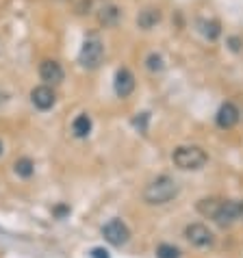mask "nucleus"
I'll use <instances>...</instances> for the list:
<instances>
[{"label":"nucleus","mask_w":243,"mask_h":258,"mask_svg":"<svg viewBox=\"0 0 243 258\" xmlns=\"http://www.w3.org/2000/svg\"><path fill=\"white\" fill-rule=\"evenodd\" d=\"M135 91V76L128 68H119L115 74V94L119 98H128Z\"/></svg>","instance_id":"nucleus-10"},{"label":"nucleus","mask_w":243,"mask_h":258,"mask_svg":"<svg viewBox=\"0 0 243 258\" xmlns=\"http://www.w3.org/2000/svg\"><path fill=\"white\" fill-rule=\"evenodd\" d=\"M91 258H111L109 252H106L104 247H94L91 249Z\"/></svg>","instance_id":"nucleus-19"},{"label":"nucleus","mask_w":243,"mask_h":258,"mask_svg":"<svg viewBox=\"0 0 243 258\" xmlns=\"http://www.w3.org/2000/svg\"><path fill=\"white\" fill-rule=\"evenodd\" d=\"M122 20V9L115 3H106L98 9V22L102 26H115Z\"/></svg>","instance_id":"nucleus-11"},{"label":"nucleus","mask_w":243,"mask_h":258,"mask_svg":"<svg viewBox=\"0 0 243 258\" xmlns=\"http://www.w3.org/2000/svg\"><path fill=\"white\" fill-rule=\"evenodd\" d=\"M200 26H202L204 37H206V39H211V41H215L219 35H221V28H219V22H217V20H209V22H202Z\"/></svg>","instance_id":"nucleus-16"},{"label":"nucleus","mask_w":243,"mask_h":258,"mask_svg":"<svg viewBox=\"0 0 243 258\" xmlns=\"http://www.w3.org/2000/svg\"><path fill=\"white\" fill-rule=\"evenodd\" d=\"M219 204H221V200H215V198L200 200V202H198V211L213 219V217H215V213H217V209H219Z\"/></svg>","instance_id":"nucleus-14"},{"label":"nucleus","mask_w":243,"mask_h":258,"mask_svg":"<svg viewBox=\"0 0 243 258\" xmlns=\"http://www.w3.org/2000/svg\"><path fill=\"white\" fill-rule=\"evenodd\" d=\"M161 18H163V13L159 9H154V7H146V9L139 11V16H137V26L144 28V31H150V28H154L156 24L161 22Z\"/></svg>","instance_id":"nucleus-12"},{"label":"nucleus","mask_w":243,"mask_h":258,"mask_svg":"<svg viewBox=\"0 0 243 258\" xmlns=\"http://www.w3.org/2000/svg\"><path fill=\"white\" fill-rule=\"evenodd\" d=\"M13 169H16V174L20 178H31L35 174V163L31 159H18L16 165H13Z\"/></svg>","instance_id":"nucleus-15"},{"label":"nucleus","mask_w":243,"mask_h":258,"mask_svg":"<svg viewBox=\"0 0 243 258\" xmlns=\"http://www.w3.org/2000/svg\"><path fill=\"white\" fill-rule=\"evenodd\" d=\"M156 258H180V249L169 245V243H161L156 247Z\"/></svg>","instance_id":"nucleus-17"},{"label":"nucleus","mask_w":243,"mask_h":258,"mask_svg":"<svg viewBox=\"0 0 243 258\" xmlns=\"http://www.w3.org/2000/svg\"><path fill=\"white\" fill-rule=\"evenodd\" d=\"M31 100H33V104L37 106L39 111H48V109H52L54 102H56V94H54V89L50 87V85H39V87H35L31 91Z\"/></svg>","instance_id":"nucleus-8"},{"label":"nucleus","mask_w":243,"mask_h":258,"mask_svg":"<svg viewBox=\"0 0 243 258\" xmlns=\"http://www.w3.org/2000/svg\"><path fill=\"white\" fill-rule=\"evenodd\" d=\"M241 217H243V202H241Z\"/></svg>","instance_id":"nucleus-20"},{"label":"nucleus","mask_w":243,"mask_h":258,"mask_svg":"<svg viewBox=\"0 0 243 258\" xmlns=\"http://www.w3.org/2000/svg\"><path fill=\"white\" fill-rule=\"evenodd\" d=\"M72 133L78 139H85L91 133V117L87 115V113H81V115L72 121Z\"/></svg>","instance_id":"nucleus-13"},{"label":"nucleus","mask_w":243,"mask_h":258,"mask_svg":"<svg viewBox=\"0 0 243 258\" xmlns=\"http://www.w3.org/2000/svg\"><path fill=\"white\" fill-rule=\"evenodd\" d=\"M102 234H104V239L115 247L126 245L128 239H131V230H128V226L122 219H111L109 224L102 228Z\"/></svg>","instance_id":"nucleus-4"},{"label":"nucleus","mask_w":243,"mask_h":258,"mask_svg":"<svg viewBox=\"0 0 243 258\" xmlns=\"http://www.w3.org/2000/svg\"><path fill=\"white\" fill-rule=\"evenodd\" d=\"M104 61V46L102 39L98 35H89L87 39L83 41V48L78 52V63L85 70H98Z\"/></svg>","instance_id":"nucleus-3"},{"label":"nucleus","mask_w":243,"mask_h":258,"mask_svg":"<svg viewBox=\"0 0 243 258\" xmlns=\"http://www.w3.org/2000/svg\"><path fill=\"white\" fill-rule=\"evenodd\" d=\"M171 161H174V165H176V167H180V169L196 171V169L204 167L206 161H209V156H206L204 150L198 148V146H180V148L174 150Z\"/></svg>","instance_id":"nucleus-2"},{"label":"nucleus","mask_w":243,"mask_h":258,"mask_svg":"<svg viewBox=\"0 0 243 258\" xmlns=\"http://www.w3.org/2000/svg\"><path fill=\"white\" fill-rule=\"evenodd\" d=\"M39 76L46 85H59L63 81V76H66V72H63L59 61L46 59V61H41V66H39Z\"/></svg>","instance_id":"nucleus-9"},{"label":"nucleus","mask_w":243,"mask_h":258,"mask_svg":"<svg viewBox=\"0 0 243 258\" xmlns=\"http://www.w3.org/2000/svg\"><path fill=\"white\" fill-rule=\"evenodd\" d=\"M146 68L152 72V74H156V72H163V68H165V63H163V56L161 54H156V52H152L146 59Z\"/></svg>","instance_id":"nucleus-18"},{"label":"nucleus","mask_w":243,"mask_h":258,"mask_svg":"<svg viewBox=\"0 0 243 258\" xmlns=\"http://www.w3.org/2000/svg\"><path fill=\"white\" fill-rule=\"evenodd\" d=\"M185 236L196 247H211L215 243V236H213V232L204 224H189L185 228Z\"/></svg>","instance_id":"nucleus-5"},{"label":"nucleus","mask_w":243,"mask_h":258,"mask_svg":"<svg viewBox=\"0 0 243 258\" xmlns=\"http://www.w3.org/2000/svg\"><path fill=\"white\" fill-rule=\"evenodd\" d=\"M178 191H180V187L171 176H159L144 189V200L152 206L167 204L178 196Z\"/></svg>","instance_id":"nucleus-1"},{"label":"nucleus","mask_w":243,"mask_h":258,"mask_svg":"<svg viewBox=\"0 0 243 258\" xmlns=\"http://www.w3.org/2000/svg\"><path fill=\"white\" fill-rule=\"evenodd\" d=\"M219 226H232L237 219H241V202H234V200H221L219 209L215 213V217Z\"/></svg>","instance_id":"nucleus-6"},{"label":"nucleus","mask_w":243,"mask_h":258,"mask_svg":"<svg viewBox=\"0 0 243 258\" xmlns=\"http://www.w3.org/2000/svg\"><path fill=\"white\" fill-rule=\"evenodd\" d=\"M0 154H3V143H0Z\"/></svg>","instance_id":"nucleus-21"},{"label":"nucleus","mask_w":243,"mask_h":258,"mask_svg":"<svg viewBox=\"0 0 243 258\" xmlns=\"http://www.w3.org/2000/svg\"><path fill=\"white\" fill-rule=\"evenodd\" d=\"M239 117H241V113L237 109V104L234 102H224L219 106V111H217V126L219 128H224V131H230V128H234L239 124Z\"/></svg>","instance_id":"nucleus-7"},{"label":"nucleus","mask_w":243,"mask_h":258,"mask_svg":"<svg viewBox=\"0 0 243 258\" xmlns=\"http://www.w3.org/2000/svg\"><path fill=\"white\" fill-rule=\"evenodd\" d=\"M0 102H3V96H0Z\"/></svg>","instance_id":"nucleus-22"}]
</instances>
